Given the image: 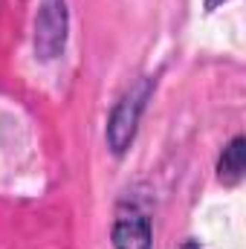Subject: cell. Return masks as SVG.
<instances>
[{
  "label": "cell",
  "mask_w": 246,
  "mask_h": 249,
  "mask_svg": "<svg viewBox=\"0 0 246 249\" xmlns=\"http://www.w3.org/2000/svg\"><path fill=\"white\" fill-rule=\"evenodd\" d=\"M64 0H44V12L38 20V50L44 53V58H53L64 47Z\"/></svg>",
  "instance_id": "6da1fadb"
},
{
  "label": "cell",
  "mask_w": 246,
  "mask_h": 249,
  "mask_svg": "<svg viewBox=\"0 0 246 249\" xmlns=\"http://www.w3.org/2000/svg\"><path fill=\"white\" fill-rule=\"evenodd\" d=\"M113 244L116 249H151V220L136 209L119 212L113 223Z\"/></svg>",
  "instance_id": "7a4b0ae2"
},
{
  "label": "cell",
  "mask_w": 246,
  "mask_h": 249,
  "mask_svg": "<svg viewBox=\"0 0 246 249\" xmlns=\"http://www.w3.org/2000/svg\"><path fill=\"white\" fill-rule=\"evenodd\" d=\"M142 99L145 96L130 93V96H124L122 102H119V107L113 110V119L107 124V139H110V145H113L116 154H122L124 148H127V142L133 139V127H136V116L142 110Z\"/></svg>",
  "instance_id": "3957f363"
},
{
  "label": "cell",
  "mask_w": 246,
  "mask_h": 249,
  "mask_svg": "<svg viewBox=\"0 0 246 249\" xmlns=\"http://www.w3.org/2000/svg\"><path fill=\"white\" fill-rule=\"evenodd\" d=\"M217 177L226 186H235L244 177V139L241 136L232 139L229 148H223V157H220V165H217Z\"/></svg>",
  "instance_id": "277c9868"
},
{
  "label": "cell",
  "mask_w": 246,
  "mask_h": 249,
  "mask_svg": "<svg viewBox=\"0 0 246 249\" xmlns=\"http://www.w3.org/2000/svg\"><path fill=\"white\" fill-rule=\"evenodd\" d=\"M217 3H223V0H206V6H209V9H214Z\"/></svg>",
  "instance_id": "5b68a950"
},
{
  "label": "cell",
  "mask_w": 246,
  "mask_h": 249,
  "mask_svg": "<svg viewBox=\"0 0 246 249\" xmlns=\"http://www.w3.org/2000/svg\"><path fill=\"white\" fill-rule=\"evenodd\" d=\"M180 249H200V247H197V244H183Z\"/></svg>",
  "instance_id": "8992f818"
}]
</instances>
